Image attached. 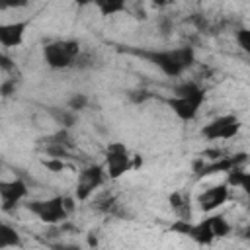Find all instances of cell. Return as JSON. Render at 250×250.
<instances>
[{
    "label": "cell",
    "instance_id": "obj_20",
    "mask_svg": "<svg viewBox=\"0 0 250 250\" xmlns=\"http://www.w3.org/2000/svg\"><path fill=\"white\" fill-rule=\"evenodd\" d=\"M86 102H88L86 96H74V98L70 100V107H72V109H82V107L86 105Z\"/></svg>",
    "mask_w": 250,
    "mask_h": 250
},
{
    "label": "cell",
    "instance_id": "obj_14",
    "mask_svg": "<svg viewBox=\"0 0 250 250\" xmlns=\"http://www.w3.org/2000/svg\"><path fill=\"white\" fill-rule=\"evenodd\" d=\"M209 221H211V229H213L215 236H227V234H229L230 225L227 223V219H225V217L215 215V217H209Z\"/></svg>",
    "mask_w": 250,
    "mask_h": 250
},
{
    "label": "cell",
    "instance_id": "obj_17",
    "mask_svg": "<svg viewBox=\"0 0 250 250\" xmlns=\"http://www.w3.org/2000/svg\"><path fill=\"white\" fill-rule=\"evenodd\" d=\"M170 205H172L176 211H180V209H184V207H186V201H184V197H182V193H180V191H174V193L170 195Z\"/></svg>",
    "mask_w": 250,
    "mask_h": 250
},
{
    "label": "cell",
    "instance_id": "obj_2",
    "mask_svg": "<svg viewBox=\"0 0 250 250\" xmlns=\"http://www.w3.org/2000/svg\"><path fill=\"white\" fill-rule=\"evenodd\" d=\"M152 62L168 76H180L191 62H193V51L189 47H178L172 51H160L150 55Z\"/></svg>",
    "mask_w": 250,
    "mask_h": 250
},
{
    "label": "cell",
    "instance_id": "obj_13",
    "mask_svg": "<svg viewBox=\"0 0 250 250\" xmlns=\"http://www.w3.org/2000/svg\"><path fill=\"white\" fill-rule=\"evenodd\" d=\"M16 244H20L18 232L14 229H10L8 225H2L0 227V248H8V246H16Z\"/></svg>",
    "mask_w": 250,
    "mask_h": 250
},
{
    "label": "cell",
    "instance_id": "obj_9",
    "mask_svg": "<svg viewBox=\"0 0 250 250\" xmlns=\"http://www.w3.org/2000/svg\"><path fill=\"white\" fill-rule=\"evenodd\" d=\"M27 29V21H12V23H4L0 27V43L8 49L12 47H20L23 41Z\"/></svg>",
    "mask_w": 250,
    "mask_h": 250
},
{
    "label": "cell",
    "instance_id": "obj_5",
    "mask_svg": "<svg viewBox=\"0 0 250 250\" xmlns=\"http://www.w3.org/2000/svg\"><path fill=\"white\" fill-rule=\"evenodd\" d=\"M242 123L234 113H223L215 119H211L207 125H203L201 135L209 141H229L238 135Z\"/></svg>",
    "mask_w": 250,
    "mask_h": 250
},
{
    "label": "cell",
    "instance_id": "obj_24",
    "mask_svg": "<svg viewBox=\"0 0 250 250\" xmlns=\"http://www.w3.org/2000/svg\"><path fill=\"white\" fill-rule=\"evenodd\" d=\"M193 2H197V0H193Z\"/></svg>",
    "mask_w": 250,
    "mask_h": 250
},
{
    "label": "cell",
    "instance_id": "obj_7",
    "mask_svg": "<svg viewBox=\"0 0 250 250\" xmlns=\"http://www.w3.org/2000/svg\"><path fill=\"white\" fill-rule=\"evenodd\" d=\"M230 195V186L225 182V184H217V186H209L205 188L199 197H197V203H199V209L203 213H213L215 209H219L221 205L227 203Z\"/></svg>",
    "mask_w": 250,
    "mask_h": 250
},
{
    "label": "cell",
    "instance_id": "obj_1",
    "mask_svg": "<svg viewBox=\"0 0 250 250\" xmlns=\"http://www.w3.org/2000/svg\"><path fill=\"white\" fill-rule=\"evenodd\" d=\"M205 100V92L195 82H184L176 86L174 96L168 98V105L182 121H193Z\"/></svg>",
    "mask_w": 250,
    "mask_h": 250
},
{
    "label": "cell",
    "instance_id": "obj_19",
    "mask_svg": "<svg viewBox=\"0 0 250 250\" xmlns=\"http://www.w3.org/2000/svg\"><path fill=\"white\" fill-rule=\"evenodd\" d=\"M246 195H250V172L248 170H244V174H242V180H240V186H238Z\"/></svg>",
    "mask_w": 250,
    "mask_h": 250
},
{
    "label": "cell",
    "instance_id": "obj_21",
    "mask_svg": "<svg viewBox=\"0 0 250 250\" xmlns=\"http://www.w3.org/2000/svg\"><path fill=\"white\" fill-rule=\"evenodd\" d=\"M150 2H152L154 6H158V8H162V6H168L172 0H150Z\"/></svg>",
    "mask_w": 250,
    "mask_h": 250
},
{
    "label": "cell",
    "instance_id": "obj_15",
    "mask_svg": "<svg viewBox=\"0 0 250 250\" xmlns=\"http://www.w3.org/2000/svg\"><path fill=\"white\" fill-rule=\"evenodd\" d=\"M236 43L244 53L250 55V29H238L236 31Z\"/></svg>",
    "mask_w": 250,
    "mask_h": 250
},
{
    "label": "cell",
    "instance_id": "obj_16",
    "mask_svg": "<svg viewBox=\"0 0 250 250\" xmlns=\"http://www.w3.org/2000/svg\"><path fill=\"white\" fill-rule=\"evenodd\" d=\"M43 164H45V168H49L51 172H61V170H64V162H62L59 156H51V158H47Z\"/></svg>",
    "mask_w": 250,
    "mask_h": 250
},
{
    "label": "cell",
    "instance_id": "obj_22",
    "mask_svg": "<svg viewBox=\"0 0 250 250\" xmlns=\"http://www.w3.org/2000/svg\"><path fill=\"white\" fill-rule=\"evenodd\" d=\"M96 0H76V4L78 6H86V4H94Z\"/></svg>",
    "mask_w": 250,
    "mask_h": 250
},
{
    "label": "cell",
    "instance_id": "obj_3",
    "mask_svg": "<svg viewBox=\"0 0 250 250\" xmlns=\"http://www.w3.org/2000/svg\"><path fill=\"white\" fill-rule=\"evenodd\" d=\"M78 53H80V45L74 39L53 41V43L45 45V49H43L45 62L51 68H66V66H70L72 61L78 57Z\"/></svg>",
    "mask_w": 250,
    "mask_h": 250
},
{
    "label": "cell",
    "instance_id": "obj_12",
    "mask_svg": "<svg viewBox=\"0 0 250 250\" xmlns=\"http://www.w3.org/2000/svg\"><path fill=\"white\" fill-rule=\"evenodd\" d=\"M127 2L129 0H96V8L100 12V16L104 18H109V16H115V14H121L125 8H127Z\"/></svg>",
    "mask_w": 250,
    "mask_h": 250
},
{
    "label": "cell",
    "instance_id": "obj_11",
    "mask_svg": "<svg viewBox=\"0 0 250 250\" xmlns=\"http://www.w3.org/2000/svg\"><path fill=\"white\" fill-rule=\"evenodd\" d=\"M188 236H191L197 244H211L217 238L215 232H213V229H211V221L209 219H205V221H201L197 225H191Z\"/></svg>",
    "mask_w": 250,
    "mask_h": 250
},
{
    "label": "cell",
    "instance_id": "obj_23",
    "mask_svg": "<svg viewBox=\"0 0 250 250\" xmlns=\"http://www.w3.org/2000/svg\"><path fill=\"white\" fill-rule=\"evenodd\" d=\"M246 236H248V238H250V227H248V229H246Z\"/></svg>",
    "mask_w": 250,
    "mask_h": 250
},
{
    "label": "cell",
    "instance_id": "obj_6",
    "mask_svg": "<svg viewBox=\"0 0 250 250\" xmlns=\"http://www.w3.org/2000/svg\"><path fill=\"white\" fill-rule=\"evenodd\" d=\"M133 158L123 143H111L105 150V172L111 180H117L125 176L127 172L135 170L133 168Z\"/></svg>",
    "mask_w": 250,
    "mask_h": 250
},
{
    "label": "cell",
    "instance_id": "obj_8",
    "mask_svg": "<svg viewBox=\"0 0 250 250\" xmlns=\"http://www.w3.org/2000/svg\"><path fill=\"white\" fill-rule=\"evenodd\" d=\"M104 170L102 166H90L84 172H80V180H78V188H76V197L78 199H86L104 180Z\"/></svg>",
    "mask_w": 250,
    "mask_h": 250
},
{
    "label": "cell",
    "instance_id": "obj_10",
    "mask_svg": "<svg viewBox=\"0 0 250 250\" xmlns=\"http://www.w3.org/2000/svg\"><path fill=\"white\" fill-rule=\"evenodd\" d=\"M27 195V188L21 180H12V182H4L0 186V197H2V203H4V209H10L12 205L20 203L23 197Z\"/></svg>",
    "mask_w": 250,
    "mask_h": 250
},
{
    "label": "cell",
    "instance_id": "obj_18",
    "mask_svg": "<svg viewBox=\"0 0 250 250\" xmlns=\"http://www.w3.org/2000/svg\"><path fill=\"white\" fill-rule=\"evenodd\" d=\"M2 8H23L29 4V0H0Z\"/></svg>",
    "mask_w": 250,
    "mask_h": 250
},
{
    "label": "cell",
    "instance_id": "obj_4",
    "mask_svg": "<svg viewBox=\"0 0 250 250\" xmlns=\"http://www.w3.org/2000/svg\"><path fill=\"white\" fill-rule=\"evenodd\" d=\"M27 207L43 223L53 225V223H61L62 219H66V215L72 211V199L53 197V199H45V201H31Z\"/></svg>",
    "mask_w": 250,
    "mask_h": 250
}]
</instances>
